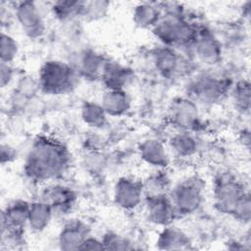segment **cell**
Returning <instances> with one entry per match:
<instances>
[{"mask_svg":"<svg viewBox=\"0 0 251 251\" xmlns=\"http://www.w3.org/2000/svg\"><path fill=\"white\" fill-rule=\"evenodd\" d=\"M155 31L163 41L168 43L180 42L192 36V29L176 13L159 21L155 25Z\"/></svg>","mask_w":251,"mask_h":251,"instance_id":"3957f363","label":"cell"},{"mask_svg":"<svg viewBox=\"0 0 251 251\" xmlns=\"http://www.w3.org/2000/svg\"><path fill=\"white\" fill-rule=\"evenodd\" d=\"M176 150L180 154H190L193 151L194 143L193 139L187 135H181L175 140Z\"/></svg>","mask_w":251,"mask_h":251,"instance_id":"ac0fdd59","label":"cell"},{"mask_svg":"<svg viewBox=\"0 0 251 251\" xmlns=\"http://www.w3.org/2000/svg\"><path fill=\"white\" fill-rule=\"evenodd\" d=\"M83 2H77V1H67V2H57L54 4L53 10L54 13L61 18H66L74 13L78 12L82 9Z\"/></svg>","mask_w":251,"mask_h":251,"instance_id":"2e32d148","label":"cell"},{"mask_svg":"<svg viewBox=\"0 0 251 251\" xmlns=\"http://www.w3.org/2000/svg\"><path fill=\"white\" fill-rule=\"evenodd\" d=\"M128 99L121 89L109 91L103 100V109L112 115H120L126 111L128 107Z\"/></svg>","mask_w":251,"mask_h":251,"instance_id":"8fae6325","label":"cell"},{"mask_svg":"<svg viewBox=\"0 0 251 251\" xmlns=\"http://www.w3.org/2000/svg\"><path fill=\"white\" fill-rule=\"evenodd\" d=\"M17 17L23 27L30 34L41 31L43 21L36 3L21 2L17 6Z\"/></svg>","mask_w":251,"mask_h":251,"instance_id":"5b68a950","label":"cell"},{"mask_svg":"<svg viewBox=\"0 0 251 251\" xmlns=\"http://www.w3.org/2000/svg\"><path fill=\"white\" fill-rule=\"evenodd\" d=\"M142 186L132 179H121L116 186L115 197L117 203L125 208L136 206L140 201Z\"/></svg>","mask_w":251,"mask_h":251,"instance_id":"8992f818","label":"cell"},{"mask_svg":"<svg viewBox=\"0 0 251 251\" xmlns=\"http://www.w3.org/2000/svg\"><path fill=\"white\" fill-rule=\"evenodd\" d=\"M68 160L65 148L50 139L38 140L26 161V173L36 179H48L64 168Z\"/></svg>","mask_w":251,"mask_h":251,"instance_id":"6da1fadb","label":"cell"},{"mask_svg":"<svg viewBox=\"0 0 251 251\" xmlns=\"http://www.w3.org/2000/svg\"><path fill=\"white\" fill-rule=\"evenodd\" d=\"M83 117L85 122L93 126L102 125L105 120V110L103 107L96 105H87L83 109Z\"/></svg>","mask_w":251,"mask_h":251,"instance_id":"9a60e30c","label":"cell"},{"mask_svg":"<svg viewBox=\"0 0 251 251\" xmlns=\"http://www.w3.org/2000/svg\"><path fill=\"white\" fill-rule=\"evenodd\" d=\"M44 200L51 209L55 208L61 211H65L69 209L75 200L74 192L68 187L62 185H55L46 190L43 194Z\"/></svg>","mask_w":251,"mask_h":251,"instance_id":"ba28073f","label":"cell"},{"mask_svg":"<svg viewBox=\"0 0 251 251\" xmlns=\"http://www.w3.org/2000/svg\"><path fill=\"white\" fill-rule=\"evenodd\" d=\"M160 9L155 3H141L135 7L133 19L140 26L156 25L160 20Z\"/></svg>","mask_w":251,"mask_h":251,"instance_id":"30bf717a","label":"cell"},{"mask_svg":"<svg viewBox=\"0 0 251 251\" xmlns=\"http://www.w3.org/2000/svg\"><path fill=\"white\" fill-rule=\"evenodd\" d=\"M51 212L52 209L43 201L39 203H33L29 208L28 222L33 226L41 228L48 224Z\"/></svg>","mask_w":251,"mask_h":251,"instance_id":"7c38bea8","label":"cell"},{"mask_svg":"<svg viewBox=\"0 0 251 251\" xmlns=\"http://www.w3.org/2000/svg\"><path fill=\"white\" fill-rule=\"evenodd\" d=\"M125 74H126V71L122 68H119L117 66L109 67L105 69L104 78L106 79L111 89L117 90V89H121V87L126 80V75H125Z\"/></svg>","mask_w":251,"mask_h":251,"instance_id":"5bb4252c","label":"cell"},{"mask_svg":"<svg viewBox=\"0 0 251 251\" xmlns=\"http://www.w3.org/2000/svg\"><path fill=\"white\" fill-rule=\"evenodd\" d=\"M30 206L24 201H18L7 207L3 213V222L6 223L7 227L12 229L20 228L26 221H28Z\"/></svg>","mask_w":251,"mask_h":251,"instance_id":"9c48e42d","label":"cell"},{"mask_svg":"<svg viewBox=\"0 0 251 251\" xmlns=\"http://www.w3.org/2000/svg\"><path fill=\"white\" fill-rule=\"evenodd\" d=\"M149 216L158 224H167L175 216L176 210L173 202L165 197V195H157L150 197Z\"/></svg>","mask_w":251,"mask_h":251,"instance_id":"52a82bcc","label":"cell"},{"mask_svg":"<svg viewBox=\"0 0 251 251\" xmlns=\"http://www.w3.org/2000/svg\"><path fill=\"white\" fill-rule=\"evenodd\" d=\"M143 158L154 165H162L166 162V155L163 147L156 141H148L142 147Z\"/></svg>","mask_w":251,"mask_h":251,"instance_id":"4fadbf2b","label":"cell"},{"mask_svg":"<svg viewBox=\"0 0 251 251\" xmlns=\"http://www.w3.org/2000/svg\"><path fill=\"white\" fill-rule=\"evenodd\" d=\"M2 59L3 61L6 60L7 62L12 60L14 58V56L17 53V44L16 42L13 40V38H11L10 36H7L5 34L2 35Z\"/></svg>","mask_w":251,"mask_h":251,"instance_id":"e0dca14e","label":"cell"},{"mask_svg":"<svg viewBox=\"0 0 251 251\" xmlns=\"http://www.w3.org/2000/svg\"><path fill=\"white\" fill-rule=\"evenodd\" d=\"M197 179H187L178 184L174 192V202L176 210L182 213L194 211L201 202V186Z\"/></svg>","mask_w":251,"mask_h":251,"instance_id":"277c9868","label":"cell"},{"mask_svg":"<svg viewBox=\"0 0 251 251\" xmlns=\"http://www.w3.org/2000/svg\"><path fill=\"white\" fill-rule=\"evenodd\" d=\"M72 77V72L67 65L48 62L41 70L40 84L47 92L59 93L69 87Z\"/></svg>","mask_w":251,"mask_h":251,"instance_id":"7a4b0ae2","label":"cell"}]
</instances>
